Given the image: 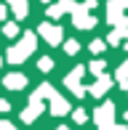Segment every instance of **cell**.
<instances>
[{
    "mask_svg": "<svg viewBox=\"0 0 128 130\" xmlns=\"http://www.w3.org/2000/svg\"><path fill=\"white\" fill-rule=\"evenodd\" d=\"M94 120L99 122V127H107V125H112V120H115V104H101L96 109V114H94Z\"/></svg>",
    "mask_w": 128,
    "mask_h": 130,
    "instance_id": "6da1fadb",
    "label": "cell"
},
{
    "mask_svg": "<svg viewBox=\"0 0 128 130\" xmlns=\"http://www.w3.org/2000/svg\"><path fill=\"white\" fill-rule=\"evenodd\" d=\"M32 48H35V35H27V37H24V43H21V45H16V48L11 51V61L16 64L19 58H27V56L32 53Z\"/></svg>",
    "mask_w": 128,
    "mask_h": 130,
    "instance_id": "7a4b0ae2",
    "label": "cell"
},
{
    "mask_svg": "<svg viewBox=\"0 0 128 130\" xmlns=\"http://www.w3.org/2000/svg\"><path fill=\"white\" fill-rule=\"evenodd\" d=\"M72 16H75V27H80V29H94V24H96V19L85 13L83 5H78V8L72 11Z\"/></svg>",
    "mask_w": 128,
    "mask_h": 130,
    "instance_id": "3957f363",
    "label": "cell"
},
{
    "mask_svg": "<svg viewBox=\"0 0 128 130\" xmlns=\"http://www.w3.org/2000/svg\"><path fill=\"white\" fill-rule=\"evenodd\" d=\"M80 77H83V67H78V69H75V72L67 77V88L75 93V96H83V93H85L83 88H80Z\"/></svg>",
    "mask_w": 128,
    "mask_h": 130,
    "instance_id": "277c9868",
    "label": "cell"
},
{
    "mask_svg": "<svg viewBox=\"0 0 128 130\" xmlns=\"http://www.w3.org/2000/svg\"><path fill=\"white\" fill-rule=\"evenodd\" d=\"M109 88H112V77H109V74H101V77L91 85V96H104Z\"/></svg>",
    "mask_w": 128,
    "mask_h": 130,
    "instance_id": "5b68a950",
    "label": "cell"
},
{
    "mask_svg": "<svg viewBox=\"0 0 128 130\" xmlns=\"http://www.w3.org/2000/svg\"><path fill=\"white\" fill-rule=\"evenodd\" d=\"M40 35H43L51 45H59V40H61V29L54 27V24H43V27H40Z\"/></svg>",
    "mask_w": 128,
    "mask_h": 130,
    "instance_id": "8992f818",
    "label": "cell"
},
{
    "mask_svg": "<svg viewBox=\"0 0 128 130\" xmlns=\"http://www.w3.org/2000/svg\"><path fill=\"white\" fill-rule=\"evenodd\" d=\"M51 111H54L56 117H59V114H67V111H69V104L64 101L61 96H56V93H54V96H51Z\"/></svg>",
    "mask_w": 128,
    "mask_h": 130,
    "instance_id": "52a82bcc",
    "label": "cell"
},
{
    "mask_svg": "<svg viewBox=\"0 0 128 130\" xmlns=\"http://www.w3.org/2000/svg\"><path fill=\"white\" fill-rule=\"evenodd\" d=\"M37 111H43V106H40V98H35V96H32V104H30V109H27L21 117H24L27 122H32L35 117H37Z\"/></svg>",
    "mask_w": 128,
    "mask_h": 130,
    "instance_id": "ba28073f",
    "label": "cell"
},
{
    "mask_svg": "<svg viewBox=\"0 0 128 130\" xmlns=\"http://www.w3.org/2000/svg\"><path fill=\"white\" fill-rule=\"evenodd\" d=\"M5 85H8L11 90H19V88L27 85V80H24V74H11V77H5Z\"/></svg>",
    "mask_w": 128,
    "mask_h": 130,
    "instance_id": "9c48e42d",
    "label": "cell"
},
{
    "mask_svg": "<svg viewBox=\"0 0 128 130\" xmlns=\"http://www.w3.org/2000/svg\"><path fill=\"white\" fill-rule=\"evenodd\" d=\"M115 77H118L120 85H125V82H128V61L120 64V69H118V74H115Z\"/></svg>",
    "mask_w": 128,
    "mask_h": 130,
    "instance_id": "30bf717a",
    "label": "cell"
},
{
    "mask_svg": "<svg viewBox=\"0 0 128 130\" xmlns=\"http://www.w3.org/2000/svg\"><path fill=\"white\" fill-rule=\"evenodd\" d=\"M11 5H14L16 16H24L27 13V3H24V0H11Z\"/></svg>",
    "mask_w": 128,
    "mask_h": 130,
    "instance_id": "8fae6325",
    "label": "cell"
},
{
    "mask_svg": "<svg viewBox=\"0 0 128 130\" xmlns=\"http://www.w3.org/2000/svg\"><path fill=\"white\" fill-rule=\"evenodd\" d=\"M91 72H94L96 77H101V74H104V61H94V64H91Z\"/></svg>",
    "mask_w": 128,
    "mask_h": 130,
    "instance_id": "7c38bea8",
    "label": "cell"
},
{
    "mask_svg": "<svg viewBox=\"0 0 128 130\" xmlns=\"http://www.w3.org/2000/svg\"><path fill=\"white\" fill-rule=\"evenodd\" d=\"M78 48H80V45H78V40H67V45H64V51H67V53H72V56L78 53Z\"/></svg>",
    "mask_w": 128,
    "mask_h": 130,
    "instance_id": "4fadbf2b",
    "label": "cell"
},
{
    "mask_svg": "<svg viewBox=\"0 0 128 130\" xmlns=\"http://www.w3.org/2000/svg\"><path fill=\"white\" fill-rule=\"evenodd\" d=\"M37 67L43 69V72H51V67H54V61H51V58H40V61H37Z\"/></svg>",
    "mask_w": 128,
    "mask_h": 130,
    "instance_id": "5bb4252c",
    "label": "cell"
},
{
    "mask_svg": "<svg viewBox=\"0 0 128 130\" xmlns=\"http://www.w3.org/2000/svg\"><path fill=\"white\" fill-rule=\"evenodd\" d=\"M91 51H94V53H101L104 51V40H94V43H91Z\"/></svg>",
    "mask_w": 128,
    "mask_h": 130,
    "instance_id": "9a60e30c",
    "label": "cell"
},
{
    "mask_svg": "<svg viewBox=\"0 0 128 130\" xmlns=\"http://www.w3.org/2000/svg\"><path fill=\"white\" fill-rule=\"evenodd\" d=\"M75 120H78V122H85V111L78 109V111H75Z\"/></svg>",
    "mask_w": 128,
    "mask_h": 130,
    "instance_id": "2e32d148",
    "label": "cell"
},
{
    "mask_svg": "<svg viewBox=\"0 0 128 130\" xmlns=\"http://www.w3.org/2000/svg\"><path fill=\"white\" fill-rule=\"evenodd\" d=\"M59 13H61V11H59V5H54V8H48V16H54V19H56Z\"/></svg>",
    "mask_w": 128,
    "mask_h": 130,
    "instance_id": "e0dca14e",
    "label": "cell"
},
{
    "mask_svg": "<svg viewBox=\"0 0 128 130\" xmlns=\"http://www.w3.org/2000/svg\"><path fill=\"white\" fill-rule=\"evenodd\" d=\"M101 130H128V127H120V125H107V127H101Z\"/></svg>",
    "mask_w": 128,
    "mask_h": 130,
    "instance_id": "ac0fdd59",
    "label": "cell"
},
{
    "mask_svg": "<svg viewBox=\"0 0 128 130\" xmlns=\"http://www.w3.org/2000/svg\"><path fill=\"white\" fill-rule=\"evenodd\" d=\"M0 130H14V125L11 122H0Z\"/></svg>",
    "mask_w": 128,
    "mask_h": 130,
    "instance_id": "d6986e66",
    "label": "cell"
},
{
    "mask_svg": "<svg viewBox=\"0 0 128 130\" xmlns=\"http://www.w3.org/2000/svg\"><path fill=\"white\" fill-rule=\"evenodd\" d=\"M83 8H96V0H85V5Z\"/></svg>",
    "mask_w": 128,
    "mask_h": 130,
    "instance_id": "ffe728a7",
    "label": "cell"
},
{
    "mask_svg": "<svg viewBox=\"0 0 128 130\" xmlns=\"http://www.w3.org/2000/svg\"><path fill=\"white\" fill-rule=\"evenodd\" d=\"M123 40H125V43H123V45H125V48H128V32H125V35H123Z\"/></svg>",
    "mask_w": 128,
    "mask_h": 130,
    "instance_id": "44dd1931",
    "label": "cell"
},
{
    "mask_svg": "<svg viewBox=\"0 0 128 130\" xmlns=\"http://www.w3.org/2000/svg\"><path fill=\"white\" fill-rule=\"evenodd\" d=\"M123 88H125V93H128V82H125V85H123Z\"/></svg>",
    "mask_w": 128,
    "mask_h": 130,
    "instance_id": "7402d4cb",
    "label": "cell"
},
{
    "mask_svg": "<svg viewBox=\"0 0 128 130\" xmlns=\"http://www.w3.org/2000/svg\"><path fill=\"white\" fill-rule=\"evenodd\" d=\"M125 122H128V111H125Z\"/></svg>",
    "mask_w": 128,
    "mask_h": 130,
    "instance_id": "603a6c76",
    "label": "cell"
},
{
    "mask_svg": "<svg viewBox=\"0 0 128 130\" xmlns=\"http://www.w3.org/2000/svg\"><path fill=\"white\" fill-rule=\"evenodd\" d=\"M59 130H69V127H59Z\"/></svg>",
    "mask_w": 128,
    "mask_h": 130,
    "instance_id": "cb8c5ba5",
    "label": "cell"
},
{
    "mask_svg": "<svg viewBox=\"0 0 128 130\" xmlns=\"http://www.w3.org/2000/svg\"><path fill=\"white\" fill-rule=\"evenodd\" d=\"M43 3H48V0H43Z\"/></svg>",
    "mask_w": 128,
    "mask_h": 130,
    "instance_id": "d4e9b609",
    "label": "cell"
}]
</instances>
